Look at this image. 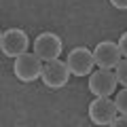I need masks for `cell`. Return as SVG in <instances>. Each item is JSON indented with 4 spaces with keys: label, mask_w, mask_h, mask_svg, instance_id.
<instances>
[{
    "label": "cell",
    "mask_w": 127,
    "mask_h": 127,
    "mask_svg": "<svg viewBox=\"0 0 127 127\" xmlns=\"http://www.w3.org/2000/svg\"><path fill=\"white\" fill-rule=\"evenodd\" d=\"M108 127H127V117H125V114H121V117H117V119H114V121L110 123Z\"/></svg>",
    "instance_id": "obj_12"
},
{
    "label": "cell",
    "mask_w": 127,
    "mask_h": 127,
    "mask_svg": "<svg viewBox=\"0 0 127 127\" xmlns=\"http://www.w3.org/2000/svg\"><path fill=\"white\" fill-rule=\"evenodd\" d=\"M42 59L36 53H23L13 64V72L21 83H34L36 78H42Z\"/></svg>",
    "instance_id": "obj_2"
},
{
    "label": "cell",
    "mask_w": 127,
    "mask_h": 127,
    "mask_svg": "<svg viewBox=\"0 0 127 127\" xmlns=\"http://www.w3.org/2000/svg\"><path fill=\"white\" fill-rule=\"evenodd\" d=\"M0 49L6 57H13L17 59L19 55L28 53L30 49V38L28 34L21 30V28H9L0 34Z\"/></svg>",
    "instance_id": "obj_1"
},
{
    "label": "cell",
    "mask_w": 127,
    "mask_h": 127,
    "mask_svg": "<svg viewBox=\"0 0 127 127\" xmlns=\"http://www.w3.org/2000/svg\"><path fill=\"white\" fill-rule=\"evenodd\" d=\"M121 49H119V42L112 40H104L95 47L93 57H95V66H100L104 70H112L121 64Z\"/></svg>",
    "instance_id": "obj_8"
},
{
    "label": "cell",
    "mask_w": 127,
    "mask_h": 127,
    "mask_svg": "<svg viewBox=\"0 0 127 127\" xmlns=\"http://www.w3.org/2000/svg\"><path fill=\"white\" fill-rule=\"evenodd\" d=\"M66 64H68L70 72H72L74 76H89V74L93 72V66H95L93 51H89L87 47H74L68 53Z\"/></svg>",
    "instance_id": "obj_4"
},
{
    "label": "cell",
    "mask_w": 127,
    "mask_h": 127,
    "mask_svg": "<svg viewBox=\"0 0 127 127\" xmlns=\"http://www.w3.org/2000/svg\"><path fill=\"white\" fill-rule=\"evenodd\" d=\"M70 68L68 64L62 62V59H51V62L45 64L42 68V83L51 89H62V87L68 85V78H70Z\"/></svg>",
    "instance_id": "obj_7"
},
{
    "label": "cell",
    "mask_w": 127,
    "mask_h": 127,
    "mask_svg": "<svg viewBox=\"0 0 127 127\" xmlns=\"http://www.w3.org/2000/svg\"><path fill=\"white\" fill-rule=\"evenodd\" d=\"M114 74H117L119 85L127 87V59H121V64H119L117 68H114Z\"/></svg>",
    "instance_id": "obj_10"
},
{
    "label": "cell",
    "mask_w": 127,
    "mask_h": 127,
    "mask_svg": "<svg viewBox=\"0 0 127 127\" xmlns=\"http://www.w3.org/2000/svg\"><path fill=\"white\" fill-rule=\"evenodd\" d=\"M110 4L119 11H127V0H110Z\"/></svg>",
    "instance_id": "obj_13"
},
{
    "label": "cell",
    "mask_w": 127,
    "mask_h": 127,
    "mask_svg": "<svg viewBox=\"0 0 127 127\" xmlns=\"http://www.w3.org/2000/svg\"><path fill=\"white\" fill-rule=\"evenodd\" d=\"M64 51L62 38L53 32H42L34 38V53L42 59V62H51V59H57Z\"/></svg>",
    "instance_id": "obj_5"
},
{
    "label": "cell",
    "mask_w": 127,
    "mask_h": 127,
    "mask_svg": "<svg viewBox=\"0 0 127 127\" xmlns=\"http://www.w3.org/2000/svg\"><path fill=\"white\" fill-rule=\"evenodd\" d=\"M87 112H89L91 123L93 125H100V127L110 125L119 117V108L114 104V100H110V97H95L89 104V110Z\"/></svg>",
    "instance_id": "obj_3"
},
{
    "label": "cell",
    "mask_w": 127,
    "mask_h": 127,
    "mask_svg": "<svg viewBox=\"0 0 127 127\" xmlns=\"http://www.w3.org/2000/svg\"><path fill=\"white\" fill-rule=\"evenodd\" d=\"M119 49H121V53L127 57V32H123L121 38H119Z\"/></svg>",
    "instance_id": "obj_11"
},
{
    "label": "cell",
    "mask_w": 127,
    "mask_h": 127,
    "mask_svg": "<svg viewBox=\"0 0 127 127\" xmlns=\"http://www.w3.org/2000/svg\"><path fill=\"white\" fill-rule=\"evenodd\" d=\"M117 85H119V81L112 70L100 68L97 72L89 74V91L95 97H110L117 91Z\"/></svg>",
    "instance_id": "obj_6"
},
{
    "label": "cell",
    "mask_w": 127,
    "mask_h": 127,
    "mask_svg": "<svg viewBox=\"0 0 127 127\" xmlns=\"http://www.w3.org/2000/svg\"><path fill=\"white\" fill-rule=\"evenodd\" d=\"M114 104H117V108H119V114H125L127 117V87H123V89L117 93Z\"/></svg>",
    "instance_id": "obj_9"
}]
</instances>
